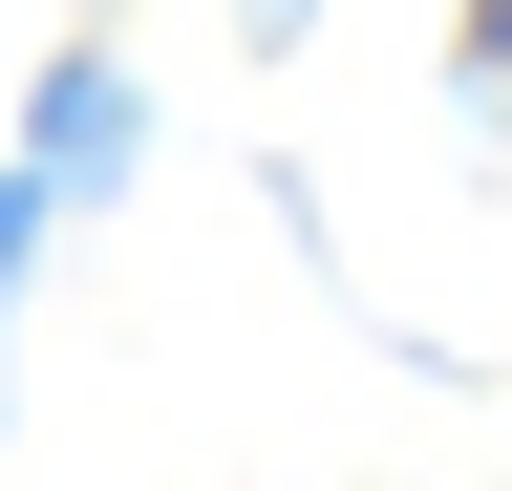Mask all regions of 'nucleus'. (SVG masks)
I'll return each instance as SVG.
<instances>
[{
    "mask_svg": "<svg viewBox=\"0 0 512 491\" xmlns=\"http://www.w3.org/2000/svg\"><path fill=\"white\" fill-rule=\"evenodd\" d=\"M0 257H22V193H0Z\"/></svg>",
    "mask_w": 512,
    "mask_h": 491,
    "instance_id": "nucleus-1",
    "label": "nucleus"
}]
</instances>
